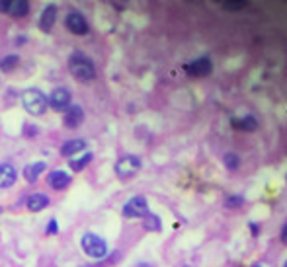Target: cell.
Returning a JSON list of instances; mask_svg holds the SVG:
<instances>
[{
    "mask_svg": "<svg viewBox=\"0 0 287 267\" xmlns=\"http://www.w3.org/2000/svg\"><path fill=\"white\" fill-rule=\"evenodd\" d=\"M69 70L71 74L80 82H90L96 78V67L90 57L84 53H72L69 59Z\"/></svg>",
    "mask_w": 287,
    "mask_h": 267,
    "instance_id": "cell-1",
    "label": "cell"
},
{
    "mask_svg": "<svg viewBox=\"0 0 287 267\" xmlns=\"http://www.w3.org/2000/svg\"><path fill=\"white\" fill-rule=\"evenodd\" d=\"M22 105L30 115H43L47 109V96L37 88H28L22 94Z\"/></svg>",
    "mask_w": 287,
    "mask_h": 267,
    "instance_id": "cell-2",
    "label": "cell"
},
{
    "mask_svg": "<svg viewBox=\"0 0 287 267\" xmlns=\"http://www.w3.org/2000/svg\"><path fill=\"white\" fill-rule=\"evenodd\" d=\"M80 246H82V251H84L88 257H92V259H100V257H104V255L108 253V244H106V240L100 238V236L94 234V232H86V234L82 236V240H80Z\"/></svg>",
    "mask_w": 287,
    "mask_h": 267,
    "instance_id": "cell-3",
    "label": "cell"
},
{
    "mask_svg": "<svg viewBox=\"0 0 287 267\" xmlns=\"http://www.w3.org/2000/svg\"><path fill=\"white\" fill-rule=\"evenodd\" d=\"M121 213L125 218H145L149 215V203L143 195H135L123 205Z\"/></svg>",
    "mask_w": 287,
    "mask_h": 267,
    "instance_id": "cell-4",
    "label": "cell"
},
{
    "mask_svg": "<svg viewBox=\"0 0 287 267\" xmlns=\"http://www.w3.org/2000/svg\"><path fill=\"white\" fill-rule=\"evenodd\" d=\"M139 170H141V158H137V156H133V154H127V156L119 158L117 164H115V174H117V178H121V180L133 178Z\"/></svg>",
    "mask_w": 287,
    "mask_h": 267,
    "instance_id": "cell-5",
    "label": "cell"
},
{
    "mask_svg": "<svg viewBox=\"0 0 287 267\" xmlns=\"http://www.w3.org/2000/svg\"><path fill=\"white\" fill-rule=\"evenodd\" d=\"M184 70H186L190 76H194V78H203V76L211 74V70H213V61H211L209 57H199V59H194L192 63L184 65Z\"/></svg>",
    "mask_w": 287,
    "mask_h": 267,
    "instance_id": "cell-6",
    "label": "cell"
},
{
    "mask_svg": "<svg viewBox=\"0 0 287 267\" xmlns=\"http://www.w3.org/2000/svg\"><path fill=\"white\" fill-rule=\"evenodd\" d=\"M65 24H67V30H69L71 33H74V35H86V33L90 32L88 20H86L80 12H76V10H72V12L67 14Z\"/></svg>",
    "mask_w": 287,
    "mask_h": 267,
    "instance_id": "cell-7",
    "label": "cell"
},
{
    "mask_svg": "<svg viewBox=\"0 0 287 267\" xmlns=\"http://www.w3.org/2000/svg\"><path fill=\"white\" fill-rule=\"evenodd\" d=\"M71 101H72V96H71V92H69L67 88H55V90L51 92V96L47 98V103L51 105V109L63 111V113L69 109Z\"/></svg>",
    "mask_w": 287,
    "mask_h": 267,
    "instance_id": "cell-8",
    "label": "cell"
},
{
    "mask_svg": "<svg viewBox=\"0 0 287 267\" xmlns=\"http://www.w3.org/2000/svg\"><path fill=\"white\" fill-rule=\"evenodd\" d=\"M82 121H84V111H82V107L71 103L69 109L63 113V123H65V127H67V129H76V127H80Z\"/></svg>",
    "mask_w": 287,
    "mask_h": 267,
    "instance_id": "cell-9",
    "label": "cell"
},
{
    "mask_svg": "<svg viewBox=\"0 0 287 267\" xmlns=\"http://www.w3.org/2000/svg\"><path fill=\"white\" fill-rule=\"evenodd\" d=\"M71 182H72V178H71V174H67L65 170H55V172H51V174L47 176V184H49L55 191H61V189L69 187Z\"/></svg>",
    "mask_w": 287,
    "mask_h": 267,
    "instance_id": "cell-10",
    "label": "cell"
},
{
    "mask_svg": "<svg viewBox=\"0 0 287 267\" xmlns=\"http://www.w3.org/2000/svg\"><path fill=\"white\" fill-rule=\"evenodd\" d=\"M231 125L233 129L236 131H242V133H252L258 129V121L254 115H242V117H233L231 119Z\"/></svg>",
    "mask_w": 287,
    "mask_h": 267,
    "instance_id": "cell-11",
    "label": "cell"
},
{
    "mask_svg": "<svg viewBox=\"0 0 287 267\" xmlns=\"http://www.w3.org/2000/svg\"><path fill=\"white\" fill-rule=\"evenodd\" d=\"M16 168L12 164H0V187L2 189H8L16 184Z\"/></svg>",
    "mask_w": 287,
    "mask_h": 267,
    "instance_id": "cell-12",
    "label": "cell"
},
{
    "mask_svg": "<svg viewBox=\"0 0 287 267\" xmlns=\"http://www.w3.org/2000/svg\"><path fill=\"white\" fill-rule=\"evenodd\" d=\"M55 20H57V6L55 4H49L43 12H41V18H39V28L41 32H51V28L55 26Z\"/></svg>",
    "mask_w": 287,
    "mask_h": 267,
    "instance_id": "cell-13",
    "label": "cell"
},
{
    "mask_svg": "<svg viewBox=\"0 0 287 267\" xmlns=\"http://www.w3.org/2000/svg\"><path fill=\"white\" fill-rule=\"evenodd\" d=\"M80 152H86V141H82V139L67 141V143L61 147V154L67 156V158H72L74 154H80Z\"/></svg>",
    "mask_w": 287,
    "mask_h": 267,
    "instance_id": "cell-14",
    "label": "cell"
},
{
    "mask_svg": "<svg viewBox=\"0 0 287 267\" xmlns=\"http://www.w3.org/2000/svg\"><path fill=\"white\" fill-rule=\"evenodd\" d=\"M26 205H28V209L32 213H39V211H43V209L49 207V197L43 195V193H34V195H30L26 199Z\"/></svg>",
    "mask_w": 287,
    "mask_h": 267,
    "instance_id": "cell-15",
    "label": "cell"
},
{
    "mask_svg": "<svg viewBox=\"0 0 287 267\" xmlns=\"http://www.w3.org/2000/svg\"><path fill=\"white\" fill-rule=\"evenodd\" d=\"M45 168H47L45 162H34V164H28V166L24 168V178H26V182L36 184V182L39 180V176L45 172Z\"/></svg>",
    "mask_w": 287,
    "mask_h": 267,
    "instance_id": "cell-16",
    "label": "cell"
},
{
    "mask_svg": "<svg viewBox=\"0 0 287 267\" xmlns=\"http://www.w3.org/2000/svg\"><path fill=\"white\" fill-rule=\"evenodd\" d=\"M28 12H30V2H26V0H10L8 14L12 18H26Z\"/></svg>",
    "mask_w": 287,
    "mask_h": 267,
    "instance_id": "cell-17",
    "label": "cell"
},
{
    "mask_svg": "<svg viewBox=\"0 0 287 267\" xmlns=\"http://www.w3.org/2000/svg\"><path fill=\"white\" fill-rule=\"evenodd\" d=\"M90 162H92V152H82L80 158H71V160H69V166L72 168V172H80V170H84Z\"/></svg>",
    "mask_w": 287,
    "mask_h": 267,
    "instance_id": "cell-18",
    "label": "cell"
},
{
    "mask_svg": "<svg viewBox=\"0 0 287 267\" xmlns=\"http://www.w3.org/2000/svg\"><path fill=\"white\" fill-rule=\"evenodd\" d=\"M20 65V57L18 55H6L2 61H0V70L2 72H10Z\"/></svg>",
    "mask_w": 287,
    "mask_h": 267,
    "instance_id": "cell-19",
    "label": "cell"
},
{
    "mask_svg": "<svg viewBox=\"0 0 287 267\" xmlns=\"http://www.w3.org/2000/svg\"><path fill=\"white\" fill-rule=\"evenodd\" d=\"M143 224H145L147 230H153V232H159L161 230V218L153 213H149L145 218H143Z\"/></svg>",
    "mask_w": 287,
    "mask_h": 267,
    "instance_id": "cell-20",
    "label": "cell"
},
{
    "mask_svg": "<svg viewBox=\"0 0 287 267\" xmlns=\"http://www.w3.org/2000/svg\"><path fill=\"white\" fill-rule=\"evenodd\" d=\"M223 162H225V166H227L229 170H236V168L240 166V158H238L234 152H227V154L223 156Z\"/></svg>",
    "mask_w": 287,
    "mask_h": 267,
    "instance_id": "cell-21",
    "label": "cell"
},
{
    "mask_svg": "<svg viewBox=\"0 0 287 267\" xmlns=\"http://www.w3.org/2000/svg\"><path fill=\"white\" fill-rule=\"evenodd\" d=\"M221 6L225 10H229V12H240V10H244L248 6V2H233V0H229V2H223Z\"/></svg>",
    "mask_w": 287,
    "mask_h": 267,
    "instance_id": "cell-22",
    "label": "cell"
},
{
    "mask_svg": "<svg viewBox=\"0 0 287 267\" xmlns=\"http://www.w3.org/2000/svg\"><path fill=\"white\" fill-rule=\"evenodd\" d=\"M242 205H244V199L240 195H231L225 199V207H229V209H238Z\"/></svg>",
    "mask_w": 287,
    "mask_h": 267,
    "instance_id": "cell-23",
    "label": "cell"
},
{
    "mask_svg": "<svg viewBox=\"0 0 287 267\" xmlns=\"http://www.w3.org/2000/svg\"><path fill=\"white\" fill-rule=\"evenodd\" d=\"M57 232H59V224H57L55 218H51L49 224H47V234H57Z\"/></svg>",
    "mask_w": 287,
    "mask_h": 267,
    "instance_id": "cell-24",
    "label": "cell"
},
{
    "mask_svg": "<svg viewBox=\"0 0 287 267\" xmlns=\"http://www.w3.org/2000/svg\"><path fill=\"white\" fill-rule=\"evenodd\" d=\"M8 8H10V0H0V12L8 14Z\"/></svg>",
    "mask_w": 287,
    "mask_h": 267,
    "instance_id": "cell-25",
    "label": "cell"
},
{
    "mask_svg": "<svg viewBox=\"0 0 287 267\" xmlns=\"http://www.w3.org/2000/svg\"><path fill=\"white\" fill-rule=\"evenodd\" d=\"M281 242H283V244H287V224L281 228Z\"/></svg>",
    "mask_w": 287,
    "mask_h": 267,
    "instance_id": "cell-26",
    "label": "cell"
},
{
    "mask_svg": "<svg viewBox=\"0 0 287 267\" xmlns=\"http://www.w3.org/2000/svg\"><path fill=\"white\" fill-rule=\"evenodd\" d=\"M252 228V236H258V224H250Z\"/></svg>",
    "mask_w": 287,
    "mask_h": 267,
    "instance_id": "cell-27",
    "label": "cell"
},
{
    "mask_svg": "<svg viewBox=\"0 0 287 267\" xmlns=\"http://www.w3.org/2000/svg\"><path fill=\"white\" fill-rule=\"evenodd\" d=\"M252 267H262V265H252Z\"/></svg>",
    "mask_w": 287,
    "mask_h": 267,
    "instance_id": "cell-28",
    "label": "cell"
},
{
    "mask_svg": "<svg viewBox=\"0 0 287 267\" xmlns=\"http://www.w3.org/2000/svg\"><path fill=\"white\" fill-rule=\"evenodd\" d=\"M283 267H287V261H285V265H283Z\"/></svg>",
    "mask_w": 287,
    "mask_h": 267,
    "instance_id": "cell-29",
    "label": "cell"
},
{
    "mask_svg": "<svg viewBox=\"0 0 287 267\" xmlns=\"http://www.w3.org/2000/svg\"><path fill=\"white\" fill-rule=\"evenodd\" d=\"M285 180H287V178H285Z\"/></svg>",
    "mask_w": 287,
    "mask_h": 267,
    "instance_id": "cell-30",
    "label": "cell"
}]
</instances>
